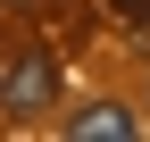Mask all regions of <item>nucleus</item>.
<instances>
[{"label": "nucleus", "mask_w": 150, "mask_h": 142, "mask_svg": "<svg viewBox=\"0 0 150 142\" xmlns=\"http://www.w3.org/2000/svg\"><path fill=\"white\" fill-rule=\"evenodd\" d=\"M108 17H117V25H142V33H150V0H108Z\"/></svg>", "instance_id": "7ed1b4c3"}, {"label": "nucleus", "mask_w": 150, "mask_h": 142, "mask_svg": "<svg viewBox=\"0 0 150 142\" xmlns=\"http://www.w3.org/2000/svg\"><path fill=\"white\" fill-rule=\"evenodd\" d=\"M0 9H42V0H0Z\"/></svg>", "instance_id": "20e7f679"}, {"label": "nucleus", "mask_w": 150, "mask_h": 142, "mask_svg": "<svg viewBox=\"0 0 150 142\" xmlns=\"http://www.w3.org/2000/svg\"><path fill=\"white\" fill-rule=\"evenodd\" d=\"M0 109H8V117L59 109V50H42V42L17 50V59H8V84H0Z\"/></svg>", "instance_id": "f257e3e1"}, {"label": "nucleus", "mask_w": 150, "mask_h": 142, "mask_svg": "<svg viewBox=\"0 0 150 142\" xmlns=\"http://www.w3.org/2000/svg\"><path fill=\"white\" fill-rule=\"evenodd\" d=\"M67 142H134L142 134V117L125 109V100H83V109H67Z\"/></svg>", "instance_id": "f03ea898"}]
</instances>
